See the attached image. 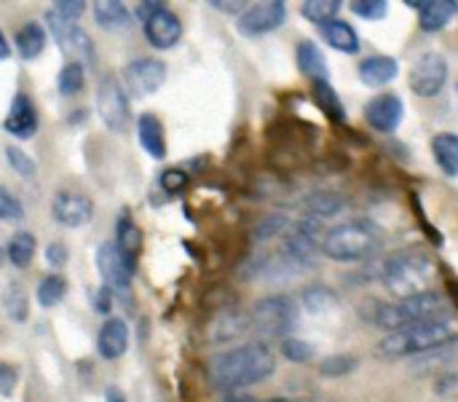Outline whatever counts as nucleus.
<instances>
[{
	"label": "nucleus",
	"instance_id": "obj_5",
	"mask_svg": "<svg viewBox=\"0 0 458 402\" xmlns=\"http://www.w3.org/2000/svg\"><path fill=\"white\" fill-rule=\"evenodd\" d=\"M456 338V328L454 320H437V322H421V325H411L403 330L389 333L381 344H378V355L384 360H394V357H408V355H424L432 352L437 346H445Z\"/></svg>",
	"mask_w": 458,
	"mask_h": 402
},
{
	"label": "nucleus",
	"instance_id": "obj_3",
	"mask_svg": "<svg viewBox=\"0 0 458 402\" xmlns=\"http://www.w3.org/2000/svg\"><path fill=\"white\" fill-rule=\"evenodd\" d=\"M451 304L445 295L440 293H424V295H413L405 298L400 304H376V312L370 317V322H376L378 328L386 330H403L411 325H421V322H437V320H451Z\"/></svg>",
	"mask_w": 458,
	"mask_h": 402
},
{
	"label": "nucleus",
	"instance_id": "obj_41",
	"mask_svg": "<svg viewBox=\"0 0 458 402\" xmlns=\"http://www.w3.org/2000/svg\"><path fill=\"white\" fill-rule=\"evenodd\" d=\"M354 360L352 357H333L327 363H322V376H344L349 371H354Z\"/></svg>",
	"mask_w": 458,
	"mask_h": 402
},
{
	"label": "nucleus",
	"instance_id": "obj_47",
	"mask_svg": "<svg viewBox=\"0 0 458 402\" xmlns=\"http://www.w3.org/2000/svg\"><path fill=\"white\" fill-rule=\"evenodd\" d=\"M161 5H164V3H158V0H156V3H140L137 13H140V19H148V16H150L156 8H161Z\"/></svg>",
	"mask_w": 458,
	"mask_h": 402
},
{
	"label": "nucleus",
	"instance_id": "obj_16",
	"mask_svg": "<svg viewBox=\"0 0 458 402\" xmlns=\"http://www.w3.org/2000/svg\"><path fill=\"white\" fill-rule=\"evenodd\" d=\"M3 126H5L8 134H13L19 140L35 137V132H38V110H35V105H32V99L27 94H16L13 97Z\"/></svg>",
	"mask_w": 458,
	"mask_h": 402
},
{
	"label": "nucleus",
	"instance_id": "obj_11",
	"mask_svg": "<svg viewBox=\"0 0 458 402\" xmlns=\"http://www.w3.org/2000/svg\"><path fill=\"white\" fill-rule=\"evenodd\" d=\"M445 81H448V62L437 51L424 54L413 64V70H411V89L419 97H435V94H440V89L445 86Z\"/></svg>",
	"mask_w": 458,
	"mask_h": 402
},
{
	"label": "nucleus",
	"instance_id": "obj_50",
	"mask_svg": "<svg viewBox=\"0 0 458 402\" xmlns=\"http://www.w3.org/2000/svg\"><path fill=\"white\" fill-rule=\"evenodd\" d=\"M5 263V244H3V236H0V266Z\"/></svg>",
	"mask_w": 458,
	"mask_h": 402
},
{
	"label": "nucleus",
	"instance_id": "obj_24",
	"mask_svg": "<svg viewBox=\"0 0 458 402\" xmlns=\"http://www.w3.org/2000/svg\"><path fill=\"white\" fill-rule=\"evenodd\" d=\"M46 48V30L38 21H27L19 32H16V51L21 59H38Z\"/></svg>",
	"mask_w": 458,
	"mask_h": 402
},
{
	"label": "nucleus",
	"instance_id": "obj_1",
	"mask_svg": "<svg viewBox=\"0 0 458 402\" xmlns=\"http://www.w3.org/2000/svg\"><path fill=\"white\" fill-rule=\"evenodd\" d=\"M276 360L266 344H247L217 355L209 363V379L220 392H236L274 376Z\"/></svg>",
	"mask_w": 458,
	"mask_h": 402
},
{
	"label": "nucleus",
	"instance_id": "obj_38",
	"mask_svg": "<svg viewBox=\"0 0 458 402\" xmlns=\"http://www.w3.org/2000/svg\"><path fill=\"white\" fill-rule=\"evenodd\" d=\"M282 355H284L287 360H293V363H306V360H311L314 349H311L306 341H298V338H284V341H282Z\"/></svg>",
	"mask_w": 458,
	"mask_h": 402
},
{
	"label": "nucleus",
	"instance_id": "obj_32",
	"mask_svg": "<svg viewBox=\"0 0 458 402\" xmlns=\"http://www.w3.org/2000/svg\"><path fill=\"white\" fill-rule=\"evenodd\" d=\"M56 83H59V91H62L64 97H75V94L83 89V83H86L83 64H81V62H67V64L59 70Z\"/></svg>",
	"mask_w": 458,
	"mask_h": 402
},
{
	"label": "nucleus",
	"instance_id": "obj_17",
	"mask_svg": "<svg viewBox=\"0 0 458 402\" xmlns=\"http://www.w3.org/2000/svg\"><path fill=\"white\" fill-rule=\"evenodd\" d=\"M115 250L121 252V258L126 261V266H129V271L134 274V269H137V258H140V252H142V231H140V226L129 218V215H121V220H118V226H115Z\"/></svg>",
	"mask_w": 458,
	"mask_h": 402
},
{
	"label": "nucleus",
	"instance_id": "obj_48",
	"mask_svg": "<svg viewBox=\"0 0 458 402\" xmlns=\"http://www.w3.org/2000/svg\"><path fill=\"white\" fill-rule=\"evenodd\" d=\"M105 402H126V398H123L118 389H107V398H105Z\"/></svg>",
	"mask_w": 458,
	"mask_h": 402
},
{
	"label": "nucleus",
	"instance_id": "obj_45",
	"mask_svg": "<svg viewBox=\"0 0 458 402\" xmlns=\"http://www.w3.org/2000/svg\"><path fill=\"white\" fill-rule=\"evenodd\" d=\"M209 5H212V8H217V11H225V13H239V16H242V13L247 11V5H250V3H244V0H236V3H231V0H212Z\"/></svg>",
	"mask_w": 458,
	"mask_h": 402
},
{
	"label": "nucleus",
	"instance_id": "obj_25",
	"mask_svg": "<svg viewBox=\"0 0 458 402\" xmlns=\"http://www.w3.org/2000/svg\"><path fill=\"white\" fill-rule=\"evenodd\" d=\"M322 35H325V40H327L333 48H338V51H344V54H357V51H360V38H357L354 27H349V24L341 21V19H333V21L322 24Z\"/></svg>",
	"mask_w": 458,
	"mask_h": 402
},
{
	"label": "nucleus",
	"instance_id": "obj_4",
	"mask_svg": "<svg viewBox=\"0 0 458 402\" xmlns=\"http://www.w3.org/2000/svg\"><path fill=\"white\" fill-rule=\"evenodd\" d=\"M384 247V231L370 220H352L335 226L322 239V252L338 263H357Z\"/></svg>",
	"mask_w": 458,
	"mask_h": 402
},
{
	"label": "nucleus",
	"instance_id": "obj_51",
	"mask_svg": "<svg viewBox=\"0 0 458 402\" xmlns=\"http://www.w3.org/2000/svg\"><path fill=\"white\" fill-rule=\"evenodd\" d=\"M274 402H284V400H274Z\"/></svg>",
	"mask_w": 458,
	"mask_h": 402
},
{
	"label": "nucleus",
	"instance_id": "obj_26",
	"mask_svg": "<svg viewBox=\"0 0 458 402\" xmlns=\"http://www.w3.org/2000/svg\"><path fill=\"white\" fill-rule=\"evenodd\" d=\"M432 150H435V161L440 164V169L448 177H458V134L454 132L437 134L432 140Z\"/></svg>",
	"mask_w": 458,
	"mask_h": 402
},
{
	"label": "nucleus",
	"instance_id": "obj_6",
	"mask_svg": "<svg viewBox=\"0 0 458 402\" xmlns=\"http://www.w3.org/2000/svg\"><path fill=\"white\" fill-rule=\"evenodd\" d=\"M298 322V306L287 295H271L255 304L250 314V325L263 336H284Z\"/></svg>",
	"mask_w": 458,
	"mask_h": 402
},
{
	"label": "nucleus",
	"instance_id": "obj_29",
	"mask_svg": "<svg viewBox=\"0 0 458 402\" xmlns=\"http://www.w3.org/2000/svg\"><path fill=\"white\" fill-rule=\"evenodd\" d=\"M247 328H250V320H244L239 312H236V314L231 312V314H223V317H217V320H215V325H212L209 336H212V341L223 344V341H231V338L242 336Z\"/></svg>",
	"mask_w": 458,
	"mask_h": 402
},
{
	"label": "nucleus",
	"instance_id": "obj_14",
	"mask_svg": "<svg viewBox=\"0 0 458 402\" xmlns=\"http://www.w3.org/2000/svg\"><path fill=\"white\" fill-rule=\"evenodd\" d=\"M51 215L64 228H81L94 218V201L75 191H59L51 204Z\"/></svg>",
	"mask_w": 458,
	"mask_h": 402
},
{
	"label": "nucleus",
	"instance_id": "obj_10",
	"mask_svg": "<svg viewBox=\"0 0 458 402\" xmlns=\"http://www.w3.org/2000/svg\"><path fill=\"white\" fill-rule=\"evenodd\" d=\"M97 271L105 282V287L118 295V298H129V287H131V271L126 266V261L121 258V252L115 250L113 242H105L97 247Z\"/></svg>",
	"mask_w": 458,
	"mask_h": 402
},
{
	"label": "nucleus",
	"instance_id": "obj_49",
	"mask_svg": "<svg viewBox=\"0 0 458 402\" xmlns=\"http://www.w3.org/2000/svg\"><path fill=\"white\" fill-rule=\"evenodd\" d=\"M8 54H11V48H8V43H5V38L0 32V59H8Z\"/></svg>",
	"mask_w": 458,
	"mask_h": 402
},
{
	"label": "nucleus",
	"instance_id": "obj_31",
	"mask_svg": "<svg viewBox=\"0 0 458 402\" xmlns=\"http://www.w3.org/2000/svg\"><path fill=\"white\" fill-rule=\"evenodd\" d=\"M341 5H344L341 0H309V3L301 5V13L306 19L317 21V24H327V21H333L338 16Z\"/></svg>",
	"mask_w": 458,
	"mask_h": 402
},
{
	"label": "nucleus",
	"instance_id": "obj_19",
	"mask_svg": "<svg viewBox=\"0 0 458 402\" xmlns=\"http://www.w3.org/2000/svg\"><path fill=\"white\" fill-rule=\"evenodd\" d=\"M400 73V64L394 56H384V54H376V56H368L362 64H360V81L370 89H378V86H386L397 78Z\"/></svg>",
	"mask_w": 458,
	"mask_h": 402
},
{
	"label": "nucleus",
	"instance_id": "obj_37",
	"mask_svg": "<svg viewBox=\"0 0 458 402\" xmlns=\"http://www.w3.org/2000/svg\"><path fill=\"white\" fill-rule=\"evenodd\" d=\"M24 210H21V201L0 185V220H21Z\"/></svg>",
	"mask_w": 458,
	"mask_h": 402
},
{
	"label": "nucleus",
	"instance_id": "obj_33",
	"mask_svg": "<svg viewBox=\"0 0 458 402\" xmlns=\"http://www.w3.org/2000/svg\"><path fill=\"white\" fill-rule=\"evenodd\" d=\"M314 97H317L319 107H322L330 118H335V121H344V118H346V110H344L341 99L335 97V91H333V86H330L327 81H317V83H314Z\"/></svg>",
	"mask_w": 458,
	"mask_h": 402
},
{
	"label": "nucleus",
	"instance_id": "obj_35",
	"mask_svg": "<svg viewBox=\"0 0 458 402\" xmlns=\"http://www.w3.org/2000/svg\"><path fill=\"white\" fill-rule=\"evenodd\" d=\"M5 158H8V164H11V169L16 172V175H21V177H32L35 175V161L21 150V148H5Z\"/></svg>",
	"mask_w": 458,
	"mask_h": 402
},
{
	"label": "nucleus",
	"instance_id": "obj_8",
	"mask_svg": "<svg viewBox=\"0 0 458 402\" xmlns=\"http://www.w3.org/2000/svg\"><path fill=\"white\" fill-rule=\"evenodd\" d=\"M164 81H166V64L156 56H140L123 67V89L131 97L156 94L164 86Z\"/></svg>",
	"mask_w": 458,
	"mask_h": 402
},
{
	"label": "nucleus",
	"instance_id": "obj_7",
	"mask_svg": "<svg viewBox=\"0 0 458 402\" xmlns=\"http://www.w3.org/2000/svg\"><path fill=\"white\" fill-rule=\"evenodd\" d=\"M97 113L110 132L123 134L129 129V121H131L129 94L115 75H102L97 86Z\"/></svg>",
	"mask_w": 458,
	"mask_h": 402
},
{
	"label": "nucleus",
	"instance_id": "obj_21",
	"mask_svg": "<svg viewBox=\"0 0 458 402\" xmlns=\"http://www.w3.org/2000/svg\"><path fill=\"white\" fill-rule=\"evenodd\" d=\"M419 11H421V30L424 32H437L454 19V13L458 11V3L456 0H424Z\"/></svg>",
	"mask_w": 458,
	"mask_h": 402
},
{
	"label": "nucleus",
	"instance_id": "obj_22",
	"mask_svg": "<svg viewBox=\"0 0 458 402\" xmlns=\"http://www.w3.org/2000/svg\"><path fill=\"white\" fill-rule=\"evenodd\" d=\"M94 21L102 30L115 32V30H123L131 21V13L121 0H99V3H94Z\"/></svg>",
	"mask_w": 458,
	"mask_h": 402
},
{
	"label": "nucleus",
	"instance_id": "obj_27",
	"mask_svg": "<svg viewBox=\"0 0 458 402\" xmlns=\"http://www.w3.org/2000/svg\"><path fill=\"white\" fill-rule=\"evenodd\" d=\"M3 312L8 314L11 322H24L30 317V298H27V290L11 279L3 290Z\"/></svg>",
	"mask_w": 458,
	"mask_h": 402
},
{
	"label": "nucleus",
	"instance_id": "obj_18",
	"mask_svg": "<svg viewBox=\"0 0 458 402\" xmlns=\"http://www.w3.org/2000/svg\"><path fill=\"white\" fill-rule=\"evenodd\" d=\"M97 349L105 360H118L126 355L129 349V328L123 320L113 317L107 320L102 328H99V336H97Z\"/></svg>",
	"mask_w": 458,
	"mask_h": 402
},
{
	"label": "nucleus",
	"instance_id": "obj_42",
	"mask_svg": "<svg viewBox=\"0 0 458 402\" xmlns=\"http://www.w3.org/2000/svg\"><path fill=\"white\" fill-rule=\"evenodd\" d=\"M51 11H56L59 16H64V19H78L83 11H86V3L83 0H59V3H54V8Z\"/></svg>",
	"mask_w": 458,
	"mask_h": 402
},
{
	"label": "nucleus",
	"instance_id": "obj_30",
	"mask_svg": "<svg viewBox=\"0 0 458 402\" xmlns=\"http://www.w3.org/2000/svg\"><path fill=\"white\" fill-rule=\"evenodd\" d=\"M64 293H67V282H64V277H59V274L43 277V279L38 282V290H35L38 304H40L43 309H54V306L64 298Z\"/></svg>",
	"mask_w": 458,
	"mask_h": 402
},
{
	"label": "nucleus",
	"instance_id": "obj_39",
	"mask_svg": "<svg viewBox=\"0 0 458 402\" xmlns=\"http://www.w3.org/2000/svg\"><path fill=\"white\" fill-rule=\"evenodd\" d=\"M287 228H290V223H287L284 215H271V218H266V220L255 228V239H274L276 234L287 231Z\"/></svg>",
	"mask_w": 458,
	"mask_h": 402
},
{
	"label": "nucleus",
	"instance_id": "obj_12",
	"mask_svg": "<svg viewBox=\"0 0 458 402\" xmlns=\"http://www.w3.org/2000/svg\"><path fill=\"white\" fill-rule=\"evenodd\" d=\"M287 19V5L282 0H271V3H255L250 5L236 27L242 35L247 38H255V35H266V32H274L276 27H282V21Z\"/></svg>",
	"mask_w": 458,
	"mask_h": 402
},
{
	"label": "nucleus",
	"instance_id": "obj_34",
	"mask_svg": "<svg viewBox=\"0 0 458 402\" xmlns=\"http://www.w3.org/2000/svg\"><path fill=\"white\" fill-rule=\"evenodd\" d=\"M341 207H344V199L335 196V193H314V196H309V201H306V212H309L314 220H317V218H330V215L341 212Z\"/></svg>",
	"mask_w": 458,
	"mask_h": 402
},
{
	"label": "nucleus",
	"instance_id": "obj_15",
	"mask_svg": "<svg viewBox=\"0 0 458 402\" xmlns=\"http://www.w3.org/2000/svg\"><path fill=\"white\" fill-rule=\"evenodd\" d=\"M365 118L378 132H394L403 121V99L397 94H378L365 105Z\"/></svg>",
	"mask_w": 458,
	"mask_h": 402
},
{
	"label": "nucleus",
	"instance_id": "obj_28",
	"mask_svg": "<svg viewBox=\"0 0 458 402\" xmlns=\"http://www.w3.org/2000/svg\"><path fill=\"white\" fill-rule=\"evenodd\" d=\"M5 258L16 269H27L35 258V236L30 231H16L11 236V242L5 244Z\"/></svg>",
	"mask_w": 458,
	"mask_h": 402
},
{
	"label": "nucleus",
	"instance_id": "obj_13",
	"mask_svg": "<svg viewBox=\"0 0 458 402\" xmlns=\"http://www.w3.org/2000/svg\"><path fill=\"white\" fill-rule=\"evenodd\" d=\"M142 30H145L148 43L161 51L177 46V40L182 38V21L172 8H166V3L156 8L148 19H142Z\"/></svg>",
	"mask_w": 458,
	"mask_h": 402
},
{
	"label": "nucleus",
	"instance_id": "obj_36",
	"mask_svg": "<svg viewBox=\"0 0 458 402\" xmlns=\"http://www.w3.org/2000/svg\"><path fill=\"white\" fill-rule=\"evenodd\" d=\"M352 11L362 19H384L389 11V3L386 0H354Z\"/></svg>",
	"mask_w": 458,
	"mask_h": 402
},
{
	"label": "nucleus",
	"instance_id": "obj_40",
	"mask_svg": "<svg viewBox=\"0 0 458 402\" xmlns=\"http://www.w3.org/2000/svg\"><path fill=\"white\" fill-rule=\"evenodd\" d=\"M185 185H188V177H185V172H180V169H166V172L161 175V188H164L166 193H180Z\"/></svg>",
	"mask_w": 458,
	"mask_h": 402
},
{
	"label": "nucleus",
	"instance_id": "obj_43",
	"mask_svg": "<svg viewBox=\"0 0 458 402\" xmlns=\"http://www.w3.org/2000/svg\"><path fill=\"white\" fill-rule=\"evenodd\" d=\"M67 258H70V250H67L62 242H51V244L46 247V261H48L54 269H62V266H67Z\"/></svg>",
	"mask_w": 458,
	"mask_h": 402
},
{
	"label": "nucleus",
	"instance_id": "obj_2",
	"mask_svg": "<svg viewBox=\"0 0 458 402\" xmlns=\"http://www.w3.org/2000/svg\"><path fill=\"white\" fill-rule=\"evenodd\" d=\"M381 282L386 285L389 293H394L397 298H413V295H424L432 293L429 287L437 279V266L435 261L421 252V250H403L392 258H386L378 269Z\"/></svg>",
	"mask_w": 458,
	"mask_h": 402
},
{
	"label": "nucleus",
	"instance_id": "obj_46",
	"mask_svg": "<svg viewBox=\"0 0 458 402\" xmlns=\"http://www.w3.org/2000/svg\"><path fill=\"white\" fill-rule=\"evenodd\" d=\"M94 309L99 312V314H107L110 309H113V293L102 285V290L94 295Z\"/></svg>",
	"mask_w": 458,
	"mask_h": 402
},
{
	"label": "nucleus",
	"instance_id": "obj_20",
	"mask_svg": "<svg viewBox=\"0 0 458 402\" xmlns=\"http://www.w3.org/2000/svg\"><path fill=\"white\" fill-rule=\"evenodd\" d=\"M137 134H140V145L145 148L148 156L153 158H166V134H164V124L153 115V113H142L137 121Z\"/></svg>",
	"mask_w": 458,
	"mask_h": 402
},
{
	"label": "nucleus",
	"instance_id": "obj_44",
	"mask_svg": "<svg viewBox=\"0 0 458 402\" xmlns=\"http://www.w3.org/2000/svg\"><path fill=\"white\" fill-rule=\"evenodd\" d=\"M16 381H19L16 371H13L8 363H0V395H3V398H11V395H13Z\"/></svg>",
	"mask_w": 458,
	"mask_h": 402
},
{
	"label": "nucleus",
	"instance_id": "obj_9",
	"mask_svg": "<svg viewBox=\"0 0 458 402\" xmlns=\"http://www.w3.org/2000/svg\"><path fill=\"white\" fill-rule=\"evenodd\" d=\"M46 24H48V32L54 35L56 46H59L64 54L75 56V62H81V59H94V43H91V38L86 35V30L78 27V21L64 19V16H59L56 11H48V13H46Z\"/></svg>",
	"mask_w": 458,
	"mask_h": 402
},
{
	"label": "nucleus",
	"instance_id": "obj_23",
	"mask_svg": "<svg viewBox=\"0 0 458 402\" xmlns=\"http://www.w3.org/2000/svg\"><path fill=\"white\" fill-rule=\"evenodd\" d=\"M298 67H301L303 75L314 78V83L327 81V59H325L322 48L317 43H311V40H303L298 46Z\"/></svg>",
	"mask_w": 458,
	"mask_h": 402
}]
</instances>
